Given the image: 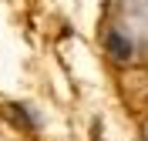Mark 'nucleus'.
Instances as JSON below:
<instances>
[{
	"instance_id": "obj_1",
	"label": "nucleus",
	"mask_w": 148,
	"mask_h": 141,
	"mask_svg": "<svg viewBox=\"0 0 148 141\" xmlns=\"http://www.w3.org/2000/svg\"><path fill=\"white\" fill-rule=\"evenodd\" d=\"M108 54L114 57V61H131V44H128V37L125 34H118V30H111L108 34Z\"/></svg>"
},
{
	"instance_id": "obj_2",
	"label": "nucleus",
	"mask_w": 148,
	"mask_h": 141,
	"mask_svg": "<svg viewBox=\"0 0 148 141\" xmlns=\"http://www.w3.org/2000/svg\"><path fill=\"white\" fill-rule=\"evenodd\" d=\"M7 114H10V121L20 124V128H37L34 121H27V111H24L20 104H7Z\"/></svg>"
}]
</instances>
